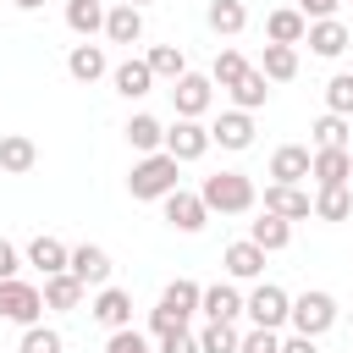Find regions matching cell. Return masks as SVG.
Wrapping results in <instances>:
<instances>
[{
	"mask_svg": "<svg viewBox=\"0 0 353 353\" xmlns=\"http://www.w3.org/2000/svg\"><path fill=\"white\" fill-rule=\"evenodd\" d=\"M105 39L110 44H138L143 39V11L138 6H110L105 11Z\"/></svg>",
	"mask_w": 353,
	"mask_h": 353,
	"instance_id": "obj_16",
	"label": "cell"
},
{
	"mask_svg": "<svg viewBox=\"0 0 353 353\" xmlns=\"http://www.w3.org/2000/svg\"><path fill=\"white\" fill-rule=\"evenodd\" d=\"M287 320H292V336H325L336 325V298L331 292H298Z\"/></svg>",
	"mask_w": 353,
	"mask_h": 353,
	"instance_id": "obj_4",
	"label": "cell"
},
{
	"mask_svg": "<svg viewBox=\"0 0 353 353\" xmlns=\"http://www.w3.org/2000/svg\"><path fill=\"white\" fill-rule=\"evenodd\" d=\"M336 6H342V0H298L303 22H325V17H336Z\"/></svg>",
	"mask_w": 353,
	"mask_h": 353,
	"instance_id": "obj_42",
	"label": "cell"
},
{
	"mask_svg": "<svg viewBox=\"0 0 353 353\" xmlns=\"http://www.w3.org/2000/svg\"><path fill=\"white\" fill-rule=\"evenodd\" d=\"M265 215H281V221H303V215H314V204H309V193H303V188L270 182V188H265Z\"/></svg>",
	"mask_w": 353,
	"mask_h": 353,
	"instance_id": "obj_11",
	"label": "cell"
},
{
	"mask_svg": "<svg viewBox=\"0 0 353 353\" xmlns=\"http://www.w3.org/2000/svg\"><path fill=\"white\" fill-rule=\"evenodd\" d=\"M199 309H204L210 320H237V314H243V292H237V287H226V281H215V287H204Z\"/></svg>",
	"mask_w": 353,
	"mask_h": 353,
	"instance_id": "obj_24",
	"label": "cell"
},
{
	"mask_svg": "<svg viewBox=\"0 0 353 353\" xmlns=\"http://www.w3.org/2000/svg\"><path fill=\"white\" fill-rule=\"evenodd\" d=\"M105 353H154V347H149V336H143V331H132V325H127V331H110Z\"/></svg>",
	"mask_w": 353,
	"mask_h": 353,
	"instance_id": "obj_39",
	"label": "cell"
},
{
	"mask_svg": "<svg viewBox=\"0 0 353 353\" xmlns=\"http://www.w3.org/2000/svg\"><path fill=\"white\" fill-rule=\"evenodd\" d=\"M309 204H314L320 221H347V215H353V193H347V182H342V188H320Z\"/></svg>",
	"mask_w": 353,
	"mask_h": 353,
	"instance_id": "obj_32",
	"label": "cell"
},
{
	"mask_svg": "<svg viewBox=\"0 0 353 353\" xmlns=\"http://www.w3.org/2000/svg\"><path fill=\"white\" fill-rule=\"evenodd\" d=\"M248 243L265 248V254H276V248L292 243V221H281V215H259V221L248 226Z\"/></svg>",
	"mask_w": 353,
	"mask_h": 353,
	"instance_id": "obj_21",
	"label": "cell"
},
{
	"mask_svg": "<svg viewBox=\"0 0 353 353\" xmlns=\"http://www.w3.org/2000/svg\"><path fill=\"white\" fill-rule=\"evenodd\" d=\"M237 353H281V336L276 331H243V342H237Z\"/></svg>",
	"mask_w": 353,
	"mask_h": 353,
	"instance_id": "obj_40",
	"label": "cell"
},
{
	"mask_svg": "<svg viewBox=\"0 0 353 353\" xmlns=\"http://www.w3.org/2000/svg\"><path fill=\"white\" fill-rule=\"evenodd\" d=\"M281 353H320V347H314V336H287Z\"/></svg>",
	"mask_w": 353,
	"mask_h": 353,
	"instance_id": "obj_44",
	"label": "cell"
},
{
	"mask_svg": "<svg viewBox=\"0 0 353 353\" xmlns=\"http://www.w3.org/2000/svg\"><path fill=\"white\" fill-rule=\"evenodd\" d=\"M143 66H149L154 77H171V83H176V77L188 72V55H182L176 44H154V50L143 55Z\"/></svg>",
	"mask_w": 353,
	"mask_h": 353,
	"instance_id": "obj_34",
	"label": "cell"
},
{
	"mask_svg": "<svg viewBox=\"0 0 353 353\" xmlns=\"http://www.w3.org/2000/svg\"><path fill=\"white\" fill-rule=\"evenodd\" d=\"M287 309H292V298H287L276 281H259V287L243 298V314H248L259 331H276V325H287Z\"/></svg>",
	"mask_w": 353,
	"mask_h": 353,
	"instance_id": "obj_6",
	"label": "cell"
},
{
	"mask_svg": "<svg viewBox=\"0 0 353 353\" xmlns=\"http://www.w3.org/2000/svg\"><path fill=\"white\" fill-rule=\"evenodd\" d=\"M347 154H353V143H347Z\"/></svg>",
	"mask_w": 353,
	"mask_h": 353,
	"instance_id": "obj_47",
	"label": "cell"
},
{
	"mask_svg": "<svg viewBox=\"0 0 353 353\" xmlns=\"http://www.w3.org/2000/svg\"><path fill=\"white\" fill-rule=\"evenodd\" d=\"M66 28H72L77 39L105 33V6H99V0H66Z\"/></svg>",
	"mask_w": 353,
	"mask_h": 353,
	"instance_id": "obj_25",
	"label": "cell"
},
{
	"mask_svg": "<svg viewBox=\"0 0 353 353\" xmlns=\"http://www.w3.org/2000/svg\"><path fill=\"white\" fill-rule=\"evenodd\" d=\"M303 44H309L314 55H325V61H336V55L347 50V28H342L336 17H325V22H309V33H303Z\"/></svg>",
	"mask_w": 353,
	"mask_h": 353,
	"instance_id": "obj_18",
	"label": "cell"
},
{
	"mask_svg": "<svg viewBox=\"0 0 353 353\" xmlns=\"http://www.w3.org/2000/svg\"><path fill=\"white\" fill-rule=\"evenodd\" d=\"M17 353H66V342H61V331H50V325H28Z\"/></svg>",
	"mask_w": 353,
	"mask_h": 353,
	"instance_id": "obj_38",
	"label": "cell"
},
{
	"mask_svg": "<svg viewBox=\"0 0 353 353\" xmlns=\"http://www.w3.org/2000/svg\"><path fill=\"white\" fill-rule=\"evenodd\" d=\"M259 72H265V83H287V77L298 72V50H292V44H265Z\"/></svg>",
	"mask_w": 353,
	"mask_h": 353,
	"instance_id": "obj_29",
	"label": "cell"
},
{
	"mask_svg": "<svg viewBox=\"0 0 353 353\" xmlns=\"http://www.w3.org/2000/svg\"><path fill=\"white\" fill-rule=\"evenodd\" d=\"M66 270H72L83 287H110V254H105L99 243L72 248V254H66Z\"/></svg>",
	"mask_w": 353,
	"mask_h": 353,
	"instance_id": "obj_9",
	"label": "cell"
},
{
	"mask_svg": "<svg viewBox=\"0 0 353 353\" xmlns=\"http://www.w3.org/2000/svg\"><path fill=\"white\" fill-rule=\"evenodd\" d=\"M199 199H204V210L243 215V210H254V182H248L243 171H215V176H204Z\"/></svg>",
	"mask_w": 353,
	"mask_h": 353,
	"instance_id": "obj_2",
	"label": "cell"
},
{
	"mask_svg": "<svg viewBox=\"0 0 353 353\" xmlns=\"http://www.w3.org/2000/svg\"><path fill=\"white\" fill-rule=\"evenodd\" d=\"M160 353H199V336L193 331H165L160 336Z\"/></svg>",
	"mask_w": 353,
	"mask_h": 353,
	"instance_id": "obj_41",
	"label": "cell"
},
{
	"mask_svg": "<svg viewBox=\"0 0 353 353\" xmlns=\"http://www.w3.org/2000/svg\"><path fill=\"white\" fill-rule=\"evenodd\" d=\"M127 193L132 199H165L176 193V160L160 149V154H143L132 171H127Z\"/></svg>",
	"mask_w": 353,
	"mask_h": 353,
	"instance_id": "obj_3",
	"label": "cell"
},
{
	"mask_svg": "<svg viewBox=\"0 0 353 353\" xmlns=\"http://www.w3.org/2000/svg\"><path fill=\"white\" fill-rule=\"evenodd\" d=\"M11 6H22V11H39V6H44V0H11Z\"/></svg>",
	"mask_w": 353,
	"mask_h": 353,
	"instance_id": "obj_45",
	"label": "cell"
},
{
	"mask_svg": "<svg viewBox=\"0 0 353 353\" xmlns=\"http://www.w3.org/2000/svg\"><path fill=\"white\" fill-rule=\"evenodd\" d=\"M121 6H143V0H121Z\"/></svg>",
	"mask_w": 353,
	"mask_h": 353,
	"instance_id": "obj_46",
	"label": "cell"
},
{
	"mask_svg": "<svg viewBox=\"0 0 353 353\" xmlns=\"http://www.w3.org/2000/svg\"><path fill=\"white\" fill-rule=\"evenodd\" d=\"M309 132H314V149H347V116H331L325 110Z\"/></svg>",
	"mask_w": 353,
	"mask_h": 353,
	"instance_id": "obj_35",
	"label": "cell"
},
{
	"mask_svg": "<svg viewBox=\"0 0 353 353\" xmlns=\"http://www.w3.org/2000/svg\"><path fill=\"white\" fill-rule=\"evenodd\" d=\"M232 99H237V110H248V116H254V110H259V105L270 99V83H265V72H259V66H248V72L237 77Z\"/></svg>",
	"mask_w": 353,
	"mask_h": 353,
	"instance_id": "obj_30",
	"label": "cell"
},
{
	"mask_svg": "<svg viewBox=\"0 0 353 353\" xmlns=\"http://www.w3.org/2000/svg\"><path fill=\"white\" fill-rule=\"evenodd\" d=\"M33 160H39V149L28 132H0V171L22 176V171H33Z\"/></svg>",
	"mask_w": 353,
	"mask_h": 353,
	"instance_id": "obj_20",
	"label": "cell"
},
{
	"mask_svg": "<svg viewBox=\"0 0 353 353\" xmlns=\"http://www.w3.org/2000/svg\"><path fill=\"white\" fill-rule=\"evenodd\" d=\"M110 83H116V94H121V99H143V94H149V83H154V72H149L143 61H121V66L110 72Z\"/></svg>",
	"mask_w": 353,
	"mask_h": 353,
	"instance_id": "obj_27",
	"label": "cell"
},
{
	"mask_svg": "<svg viewBox=\"0 0 353 353\" xmlns=\"http://www.w3.org/2000/svg\"><path fill=\"white\" fill-rule=\"evenodd\" d=\"M303 33H309V22H303V11H292V6H281V11H270L265 17V39L270 44H303Z\"/></svg>",
	"mask_w": 353,
	"mask_h": 353,
	"instance_id": "obj_17",
	"label": "cell"
},
{
	"mask_svg": "<svg viewBox=\"0 0 353 353\" xmlns=\"http://www.w3.org/2000/svg\"><path fill=\"white\" fill-rule=\"evenodd\" d=\"M309 176H314L320 188H342V182L353 176V154H347V149H314Z\"/></svg>",
	"mask_w": 353,
	"mask_h": 353,
	"instance_id": "obj_14",
	"label": "cell"
},
{
	"mask_svg": "<svg viewBox=\"0 0 353 353\" xmlns=\"http://www.w3.org/2000/svg\"><path fill=\"white\" fill-rule=\"evenodd\" d=\"M199 298H204V287L188 281V276H176V281L160 292V303H154V314H149V331H154V336H165V331H188V314L199 309Z\"/></svg>",
	"mask_w": 353,
	"mask_h": 353,
	"instance_id": "obj_1",
	"label": "cell"
},
{
	"mask_svg": "<svg viewBox=\"0 0 353 353\" xmlns=\"http://www.w3.org/2000/svg\"><path fill=\"white\" fill-rule=\"evenodd\" d=\"M127 143H132L138 154H160V149H165V127H160L154 116H132V121H127Z\"/></svg>",
	"mask_w": 353,
	"mask_h": 353,
	"instance_id": "obj_31",
	"label": "cell"
},
{
	"mask_svg": "<svg viewBox=\"0 0 353 353\" xmlns=\"http://www.w3.org/2000/svg\"><path fill=\"white\" fill-rule=\"evenodd\" d=\"M210 143H221V149H248V143H254V116H248V110H226V116L210 127Z\"/></svg>",
	"mask_w": 353,
	"mask_h": 353,
	"instance_id": "obj_15",
	"label": "cell"
},
{
	"mask_svg": "<svg viewBox=\"0 0 353 353\" xmlns=\"http://www.w3.org/2000/svg\"><path fill=\"white\" fill-rule=\"evenodd\" d=\"M66 254H72V248H66L61 237H50V232H39V237L28 243V265L44 270V276H61V270H66Z\"/></svg>",
	"mask_w": 353,
	"mask_h": 353,
	"instance_id": "obj_19",
	"label": "cell"
},
{
	"mask_svg": "<svg viewBox=\"0 0 353 353\" xmlns=\"http://www.w3.org/2000/svg\"><path fill=\"white\" fill-rule=\"evenodd\" d=\"M39 314H44V292L33 287V281H0V320H11V325H39Z\"/></svg>",
	"mask_w": 353,
	"mask_h": 353,
	"instance_id": "obj_5",
	"label": "cell"
},
{
	"mask_svg": "<svg viewBox=\"0 0 353 353\" xmlns=\"http://www.w3.org/2000/svg\"><path fill=\"white\" fill-rule=\"evenodd\" d=\"M66 72L77 77V83H94V77H105V50L99 44H72V55H66Z\"/></svg>",
	"mask_w": 353,
	"mask_h": 353,
	"instance_id": "obj_26",
	"label": "cell"
},
{
	"mask_svg": "<svg viewBox=\"0 0 353 353\" xmlns=\"http://www.w3.org/2000/svg\"><path fill=\"white\" fill-rule=\"evenodd\" d=\"M248 72V61L237 55V50H221L215 55V66H210V83H221V88H237V77Z\"/></svg>",
	"mask_w": 353,
	"mask_h": 353,
	"instance_id": "obj_37",
	"label": "cell"
},
{
	"mask_svg": "<svg viewBox=\"0 0 353 353\" xmlns=\"http://www.w3.org/2000/svg\"><path fill=\"white\" fill-rule=\"evenodd\" d=\"M221 259H226V276H237V281H254V276L265 270V248H254L248 237H243V243H232Z\"/></svg>",
	"mask_w": 353,
	"mask_h": 353,
	"instance_id": "obj_22",
	"label": "cell"
},
{
	"mask_svg": "<svg viewBox=\"0 0 353 353\" xmlns=\"http://www.w3.org/2000/svg\"><path fill=\"white\" fill-rule=\"evenodd\" d=\"M210 77H199V72H182L176 83H171V105H176V116L182 121H199L204 110H210Z\"/></svg>",
	"mask_w": 353,
	"mask_h": 353,
	"instance_id": "obj_7",
	"label": "cell"
},
{
	"mask_svg": "<svg viewBox=\"0 0 353 353\" xmlns=\"http://www.w3.org/2000/svg\"><path fill=\"white\" fill-rule=\"evenodd\" d=\"M83 281L72 276V270H61V276H44V309H77L83 303Z\"/></svg>",
	"mask_w": 353,
	"mask_h": 353,
	"instance_id": "obj_23",
	"label": "cell"
},
{
	"mask_svg": "<svg viewBox=\"0 0 353 353\" xmlns=\"http://www.w3.org/2000/svg\"><path fill=\"white\" fill-rule=\"evenodd\" d=\"M237 342H243V331L232 320H210L199 331V353H237Z\"/></svg>",
	"mask_w": 353,
	"mask_h": 353,
	"instance_id": "obj_33",
	"label": "cell"
},
{
	"mask_svg": "<svg viewBox=\"0 0 353 353\" xmlns=\"http://www.w3.org/2000/svg\"><path fill=\"white\" fill-rule=\"evenodd\" d=\"M17 270H22V254H17V248H11L6 237H0V281H11Z\"/></svg>",
	"mask_w": 353,
	"mask_h": 353,
	"instance_id": "obj_43",
	"label": "cell"
},
{
	"mask_svg": "<svg viewBox=\"0 0 353 353\" xmlns=\"http://www.w3.org/2000/svg\"><path fill=\"white\" fill-rule=\"evenodd\" d=\"M210 28H215L221 39H237V33L248 28V6H243V0H210Z\"/></svg>",
	"mask_w": 353,
	"mask_h": 353,
	"instance_id": "obj_28",
	"label": "cell"
},
{
	"mask_svg": "<svg viewBox=\"0 0 353 353\" xmlns=\"http://www.w3.org/2000/svg\"><path fill=\"white\" fill-rule=\"evenodd\" d=\"M204 149H210V127H199V121H182V116H176V127H165V154H171L176 165H188V160H204Z\"/></svg>",
	"mask_w": 353,
	"mask_h": 353,
	"instance_id": "obj_8",
	"label": "cell"
},
{
	"mask_svg": "<svg viewBox=\"0 0 353 353\" xmlns=\"http://www.w3.org/2000/svg\"><path fill=\"white\" fill-rule=\"evenodd\" d=\"M325 110L331 116H353V72H336L325 83Z\"/></svg>",
	"mask_w": 353,
	"mask_h": 353,
	"instance_id": "obj_36",
	"label": "cell"
},
{
	"mask_svg": "<svg viewBox=\"0 0 353 353\" xmlns=\"http://www.w3.org/2000/svg\"><path fill=\"white\" fill-rule=\"evenodd\" d=\"M309 160H314V154H309L303 143H281V149L270 154V182H287V188H298V182L309 176Z\"/></svg>",
	"mask_w": 353,
	"mask_h": 353,
	"instance_id": "obj_13",
	"label": "cell"
},
{
	"mask_svg": "<svg viewBox=\"0 0 353 353\" xmlns=\"http://www.w3.org/2000/svg\"><path fill=\"white\" fill-rule=\"evenodd\" d=\"M160 204H165V221H171L176 232H199V226L210 221V210H204V199H199V193H182V188H176V193H165Z\"/></svg>",
	"mask_w": 353,
	"mask_h": 353,
	"instance_id": "obj_12",
	"label": "cell"
},
{
	"mask_svg": "<svg viewBox=\"0 0 353 353\" xmlns=\"http://www.w3.org/2000/svg\"><path fill=\"white\" fill-rule=\"evenodd\" d=\"M88 314H94L105 331H127V325H132V292H121V287H99V298L88 303Z\"/></svg>",
	"mask_w": 353,
	"mask_h": 353,
	"instance_id": "obj_10",
	"label": "cell"
}]
</instances>
